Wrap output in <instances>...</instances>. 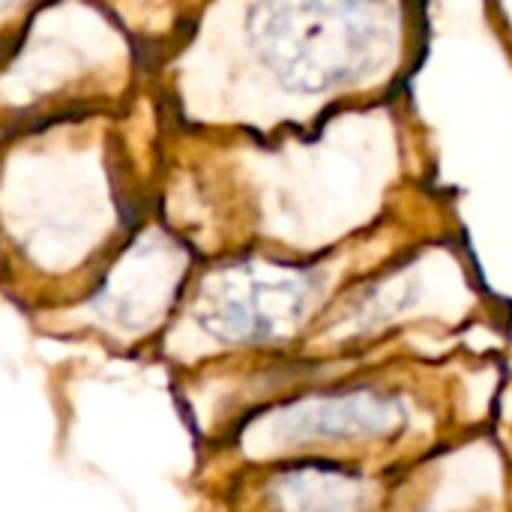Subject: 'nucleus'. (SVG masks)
<instances>
[{"mask_svg": "<svg viewBox=\"0 0 512 512\" xmlns=\"http://www.w3.org/2000/svg\"><path fill=\"white\" fill-rule=\"evenodd\" d=\"M390 0H258L249 36L258 57L294 93H330L381 72L396 48Z\"/></svg>", "mask_w": 512, "mask_h": 512, "instance_id": "f257e3e1", "label": "nucleus"}, {"mask_svg": "<svg viewBox=\"0 0 512 512\" xmlns=\"http://www.w3.org/2000/svg\"><path fill=\"white\" fill-rule=\"evenodd\" d=\"M321 276L306 267L243 261L213 273L198 297V321L222 342L261 345L291 336L312 312Z\"/></svg>", "mask_w": 512, "mask_h": 512, "instance_id": "f03ea898", "label": "nucleus"}, {"mask_svg": "<svg viewBox=\"0 0 512 512\" xmlns=\"http://www.w3.org/2000/svg\"><path fill=\"white\" fill-rule=\"evenodd\" d=\"M408 423V411L396 396L375 390H351L291 405L273 423V438L291 444L309 441H378L396 435Z\"/></svg>", "mask_w": 512, "mask_h": 512, "instance_id": "7ed1b4c3", "label": "nucleus"}, {"mask_svg": "<svg viewBox=\"0 0 512 512\" xmlns=\"http://www.w3.org/2000/svg\"><path fill=\"white\" fill-rule=\"evenodd\" d=\"M180 270V258L177 249L171 243L162 240H141L126 261L117 267V282L114 288H108L111 300H123V318L129 315V309L135 306V312H144V318L159 306L165 288H171V282L177 279Z\"/></svg>", "mask_w": 512, "mask_h": 512, "instance_id": "20e7f679", "label": "nucleus"}, {"mask_svg": "<svg viewBox=\"0 0 512 512\" xmlns=\"http://www.w3.org/2000/svg\"><path fill=\"white\" fill-rule=\"evenodd\" d=\"M279 501L285 512H363L369 501L366 483L339 468H300L282 477Z\"/></svg>", "mask_w": 512, "mask_h": 512, "instance_id": "39448f33", "label": "nucleus"}, {"mask_svg": "<svg viewBox=\"0 0 512 512\" xmlns=\"http://www.w3.org/2000/svg\"><path fill=\"white\" fill-rule=\"evenodd\" d=\"M15 0H0V6H12Z\"/></svg>", "mask_w": 512, "mask_h": 512, "instance_id": "423d86ee", "label": "nucleus"}]
</instances>
